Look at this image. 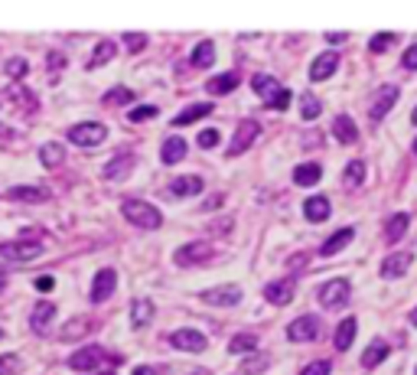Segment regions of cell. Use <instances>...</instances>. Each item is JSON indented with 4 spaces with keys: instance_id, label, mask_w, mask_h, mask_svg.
Listing matches in <instances>:
<instances>
[{
    "instance_id": "cell-46",
    "label": "cell",
    "mask_w": 417,
    "mask_h": 375,
    "mask_svg": "<svg viewBox=\"0 0 417 375\" xmlns=\"http://www.w3.org/2000/svg\"><path fill=\"white\" fill-rule=\"evenodd\" d=\"M27 72H29L27 59H10V62H7V75H10V79H23Z\"/></svg>"
},
{
    "instance_id": "cell-21",
    "label": "cell",
    "mask_w": 417,
    "mask_h": 375,
    "mask_svg": "<svg viewBox=\"0 0 417 375\" xmlns=\"http://www.w3.org/2000/svg\"><path fill=\"white\" fill-rule=\"evenodd\" d=\"M212 114V102H199V104H190V108H183L176 118H173V128H186V124H196L199 118Z\"/></svg>"
},
{
    "instance_id": "cell-28",
    "label": "cell",
    "mask_w": 417,
    "mask_h": 375,
    "mask_svg": "<svg viewBox=\"0 0 417 375\" xmlns=\"http://www.w3.org/2000/svg\"><path fill=\"white\" fill-rule=\"evenodd\" d=\"M235 88H238V72H222L206 82L208 95H228V92H235Z\"/></svg>"
},
{
    "instance_id": "cell-4",
    "label": "cell",
    "mask_w": 417,
    "mask_h": 375,
    "mask_svg": "<svg viewBox=\"0 0 417 375\" xmlns=\"http://www.w3.org/2000/svg\"><path fill=\"white\" fill-rule=\"evenodd\" d=\"M261 137V124L255 121V118H245V121L238 124V131L235 137H232V144L225 147V157H238V154H245L251 144Z\"/></svg>"
},
{
    "instance_id": "cell-5",
    "label": "cell",
    "mask_w": 417,
    "mask_h": 375,
    "mask_svg": "<svg viewBox=\"0 0 417 375\" xmlns=\"http://www.w3.org/2000/svg\"><path fill=\"white\" fill-rule=\"evenodd\" d=\"M104 137H108V128L101 121H82L69 131V141L76 144V147H98Z\"/></svg>"
},
{
    "instance_id": "cell-43",
    "label": "cell",
    "mask_w": 417,
    "mask_h": 375,
    "mask_svg": "<svg viewBox=\"0 0 417 375\" xmlns=\"http://www.w3.org/2000/svg\"><path fill=\"white\" fill-rule=\"evenodd\" d=\"M124 46H127V53H141V49H147V36L143 33H124Z\"/></svg>"
},
{
    "instance_id": "cell-54",
    "label": "cell",
    "mask_w": 417,
    "mask_h": 375,
    "mask_svg": "<svg viewBox=\"0 0 417 375\" xmlns=\"http://www.w3.org/2000/svg\"><path fill=\"white\" fill-rule=\"evenodd\" d=\"M95 375H118V372H111V369H104V372H95Z\"/></svg>"
},
{
    "instance_id": "cell-31",
    "label": "cell",
    "mask_w": 417,
    "mask_h": 375,
    "mask_svg": "<svg viewBox=\"0 0 417 375\" xmlns=\"http://www.w3.org/2000/svg\"><path fill=\"white\" fill-rule=\"evenodd\" d=\"M320 179H323L320 163H300V167H294V183L297 186H313V183H320Z\"/></svg>"
},
{
    "instance_id": "cell-22",
    "label": "cell",
    "mask_w": 417,
    "mask_h": 375,
    "mask_svg": "<svg viewBox=\"0 0 417 375\" xmlns=\"http://www.w3.org/2000/svg\"><path fill=\"white\" fill-rule=\"evenodd\" d=\"M134 170V157L131 154H118L104 163V179H124Z\"/></svg>"
},
{
    "instance_id": "cell-12",
    "label": "cell",
    "mask_w": 417,
    "mask_h": 375,
    "mask_svg": "<svg viewBox=\"0 0 417 375\" xmlns=\"http://www.w3.org/2000/svg\"><path fill=\"white\" fill-rule=\"evenodd\" d=\"M316 333H320V320L316 317H297L287 327V339L290 343H310V339H316Z\"/></svg>"
},
{
    "instance_id": "cell-15",
    "label": "cell",
    "mask_w": 417,
    "mask_h": 375,
    "mask_svg": "<svg viewBox=\"0 0 417 375\" xmlns=\"http://www.w3.org/2000/svg\"><path fill=\"white\" fill-rule=\"evenodd\" d=\"M339 69V56L336 53H323V56L313 59V66H310V82H326L332 72Z\"/></svg>"
},
{
    "instance_id": "cell-6",
    "label": "cell",
    "mask_w": 417,
    "mask_h": 375,
    "mask_svg": "<svg viewBox=\"0 0 417 375\" xmlns=\"http://www.w3.org/2000/svg\"><path fill=\"white\" fill-rule=\"evenodd\" d=\"M349 294H352V284L346 281V278H332V281H326L320 287V304L326 310L346 307V304H349Z\"/></svg>"
},
{
    "instance_id": "cell-35",
    "label": "cell",
    "mask_w": 417,
    "mask_h": 375,
    "mask_svg": "<svg viewBox=\"0 0 417 375\" xmlns=\"http://www.w3.org/2000/svg\"><path fill=\"white\" fill-rule=\"evenodd\" d=\"M255 349H257L255 333H238V336H232V343H228V353H238V356H248V353H255Z\"/></svg>"
},
{
    "instance_id": "cell-3",
    "label": "cell",
    "mask_w": 417,
    "mask_h": 375,
    "mask_svg": "<svg viewBox=\"0 0 417 375\" xmlns=\"http://www.w3.org/2000/svg\"><path fill=\"white\" fill-rule=\"evenodd\" d=\"M398 98H401V88H398V85H381L379 92L369 98V118L379 124L381 118H385V114H388L391 108L398 104Z\"/></svg>"
},
{
    "instance_id": "cell-1",
    "label": "cell",
    "mask_w": 417,
    "mask_h": 375,
    "mask_svg": "<svg viewBox=\"0 0 417 375\" xmlns=\"http://www.w3.org/2000/svg\"><path fill=\"white\" fill-rule=\"evenodd\" d=\"M251 88H255L257 98H261L267 108H274V111H287V104L294 98L290 88H284L274 75H255V79H251Z\"/></svg>"
},
{
    "instance_id": "cell-11",
    "label": "cell",
    "mask_w": 417,
    "mask_h": 375,
    "mask_svg": "<svg viewBox=\"0 0 417 375\" xmlns=\"http://www.w3.org/2000/svg\"><path fill=\"white\" fill-rule=\"evenodd\" d=\"M170 346L180 349V353H202L206 349V336L199 329H176V333H170Z\"/></svg>"
},
{
    "instance_id": "cell-41",
    "label": "cell",
    "mask_w": 417,
    "mask_h": 375,
    "mask_svg": "<svg viewBox=\"0 0 417 375\" xmlns=\"http://www.w3.org/2000/svg\"><path fill=\"white\" fill-rule=\"evenodd\" d=\"M267 366H271V359L261 356V353H255V356H251L245 366H241V375H257V372H264Z\"/></svg>"
},
{
    "instance_id": "cell-47",
    "label": "cell",
    "mask_w": 417,
    "mask_h": 375,
    "mask_svg": "<svg viewBox=\"0 0 417 375\" xmlns=\"http://www.w3.org/2000/svg\"><path fill=\"white\" fill-rule=\"evenodd\" d=\"M330 369L332 366L326 362V359H316V362H310V366H306L300 375H330Z\"/></svg>"
},
{
    "instance_id": "cell-59",
    "label": "cell",
    "mask_w": 417,
    "mask_h": 375,
    "mask_svg": "<svg viewBox=\"0 0 417 375\" xmlns=\"http://www.w3.org/2000/svg\"><path fill=\"white\" fill-rule=\"evenodd\" d=\"M414 375H417V369H414Z\"/></svg>"
},
{
    "instance_id": "cell-27",
    "label": "cell",
    "mask_w": 417,
    "mask_h": 375,
    "mask_svg": "<svg viewBox=\"0 0 417 375\" xmlns=\"http://www.w3.org/2000/svg\"><path fill=\"white\" fill-rule=\"evenodd\" d=\"M190 62L196 69H206L215 62V43L212 39H202V43H196V49L190 53Z\"/></svg>"
},
{
    "instance_id": "cell-58",
    "label": "cell",
    "mask_w": 417,
    "mask_h": 375,
    "mask_svg": "<svg viewBox=\"0 0 417 375\" xmlns=\"http://www.w3.org/2000/svg\"><path fill=\"white\" fill-rule=\"evenodd\" d=\"M0 336H3V329H0Z\"/></svg>"
},
{
    "instance_id": "cell-36",
    "label": "cell",
    "mask_w": 417,
    "mask_h": 375,
    "mask_svg": "<svg viewBox=\"0 0 417 375\" xmlns=\"http://www.w3.org/2000/svg\"><path fill=\"white\" fill-rule=\"evenodd\" d=\"M114 53H118V46H114L111 39H101V43L95 46V53H92V62H88V69H98V66H104V62H111Z\"/></svg>"
},
{
    "instance_id": "cell-25",
    "label": "cell",
    "mask_w": 417,
    "mask_h": 375,
    "mask_svg": "<svg viewBox=\"0 0 417 375\" xmlns=\"http://www.w3.org/2000/svg\"><path fill=\"white\" fill-rule=\"evenodd\" d=\"M183 157H186V141H183V137H167V141H163V150H160L163 163L173 167V163H180Z\"/></svg>"
},
{
    "instance_id": "cell-45",
    "label": "cell",
    "mask_w": 417,
    "mask_h": 375,
    "mask_svg": "<svg viewBox=\"0 0 417 375\" xmlns=\"http://www.w3.org/2000/svg\"><path fill=\"white\" fill-rule=\"evenodd\" d=\"M218 141H222V134H218L215 128H208V131H202V134H199V147H202V150L218 147Z\"/></svg>"
},
{
    "instance_id": "cell-53",
    "label": "cell",
    "mask_w": 417,
    "mask_h": 375,
    "mask_svg": "<svg viewBox=\"0 0 417 375\" xmlns=\"http://www.w3.org/2000/svg\"><path fill=\"white\" fill-rule=\"evenodd\" d=\"M411 323H414V327H417V307H414V313H411Z\"/></svg>"
},
{
    "instance_id": "cell-17",
    "label": "cell",
    "mask_w": 417,
    "mask_h": 375,
    "mask_svg": "<svg viewBox=\"0 0 417 375\" xmlns=\"http://www.w3.org/2000/svg\"><path fill=\"white\" fill-rule=\"evenodd\" d=\"M355 329H359V320H355V317L339 320V327H336V333H332V343H336V349H339V353H346V349L352 346Z\"/></svg>"
},
{
    "instance_id": "cell-14",
    "label": "cell",
    "mask_w": 417,
    "mask_h": 375,
    "mask_svg": "<svg viewBox=\"0 0 417 375\" xmlns=\"http://www.w3.org/2000/svg\"><path fill=\"white\" fill-rule=\"evenodd\" d=\"M294 291H297V284L290 281V278H281V281H271L264 287V297L267 304H274V307H284V304H290L294 300Z\"/></svg>"
},
{
    "instance_id": "cell-8",
    "label": "cell",
    "mask_w": 417,
    "mask_h": 375,
    "mask_svg": "<svg viewBox=\"0 0 417 375\" xmlns=\"http://www.w3.org/2000/svg\"><path fill=\"white\" fill-rule=\"evenodd\" d=\"M202 300L208 307H235V304H241V287L238 284H218V287L202 291Z\"/></svg>"
},
{
    "instance_id": "cell-52",
    "label": "cell",
    "mask_w": 417,
    "mask_h": 375,
    "mask_svg": "<svg viewBox=\"0 0 417 375\" xmlns=\"http://www.w3.org/2000/svg\"><path fill=\"white\" fill-rule=\"evenodd\" d=\"M411 121H414V124H417V104H414V111H411Z\"/></svg>"
},
{
    "instance_id": "cell-37",
    "label": "cell",
    "mask_w": 417,
    "mask_h": 375,
    "mask_svg": "<svg viewBox=\"0 0 417 375\" xmlns=\"http://www.w3.org/2000/svg\"><path fill=\"white\" fill-rule=\"evenodd\" d=\"M346 186L349 189H355V186H362L365 183V160H352V163H346Z\"/></svg>"
},
{
    "instance_id": "cell-16",
    "label": "cell",
    "mask_w": 417,
    "mask_h": 375,
    "mask_svg": "<svg viewBox=\"0 0 417 375\" xmlns=\"http://www.w3.org/2000/svg\"><path fill=\"white\" fill-rule=\"evenodd\" d=\"M414 261V252H398V254H388L381 261V278H401V274L411 268Z\"/></svg>"
},
{
    "instance_id": "cell-48",
    "label": "cell",
    "mask_w": 417,
    "mask_h": 375,
    "mask_svg": "<svg viewBox=\"0 0 417 375\" xmlns=\"http://www.w3.org/2000/svg\"><path fill=\"white\" fill-rule=\"evenodd\" d=\"M401 66L408 69V72H414V69H417V43L408 49V53H404V56H401Z\"/></svg>"
},
{
    "instance_id": "cell-18",
    "label": "cell",
    "mask_w": 417,
    "mask_h": 375,
    "mask_svg": "<svg viewBox=\"0 0 417 375\" xmlns=\"http://www.w3.org/2000/svg\"><path fill=\"white\" fill-rule=\"evenodd\" d=\"M153 313H157V307H153V300L150 297H137L131 304V327H147V323H150L153 320Z\"/></svg>"
},
{
    "instance_id": "cell-19",
    "label": "cell",
    "mask_w": 417,
    "mask_h": 375,
    "mask_svg": "<svg viewBox=\"0 0 417 375\" xmlns=\"http://www.w3.org/2000/svg\"><path fill=\"white\" fill-rule=\"evenodd\" d=\"M332 134H336V141L339 144H355L359 141V128L352 121L349 114H336V121H332Z\"/></svg>"
},
{
    "instance_id": "cell-24",
    "label": "cell",
    "mask_w": 417,
    "mask_h": 375,
    "mask_svg": "<svg viewBox=\"0 0 417 375\" xmlns=\"http://www.w3.org/2000/svg\"><path fill=\"white\" fill-rule=\"evenodd\" d=\"M352 238H355V229H339V232L330 235V238H326V242L320 245V254H323V258H330V254L342 252V248H346V245H349Z\"/></svg>"
},
{
    "instance_id": "cell-50",
    "label": "cell",
    "mask_w": 417,
    "mask_h": 375,
    "mask_svg": "<svg viewBox=\"0 0 417 375\" xmlns=\"http://www.w3.org/2000/svg\"><path fill=\"white\" fill-rule=\"evenodd\" d=\"M342 39H346V33H326V43H332V46L342 43Z\"/></svg>"
},
{
    "instance_id": "cell-20",
    "label": "cell",
    "mask_w": 417,
    "mask_h": 375,
    "mask_svg": "<svg viewBox=\"0 0 417 375\" xmlns=\"http://www.w3.org/2000/svg\"><path fill=\"white\" fill-rule=\"evenodd\" d=\"M388 343L385 339H372L369 343V349L362 353V369H375V366H381L385 359H388Z\"/></svg>"
},
{
    "instance_id": "cell-23",
    "label": "cell",
    "mask_w": 417,
    "mask_h": 375,
    "mask_svg": "<svg viewBox=\"0 0 417 375\" xmlns=\"http://www.w3.org/2000/svg\"><path fill=\"white\" fill-rule=\"evenodd\" d=\"M52 317H56V307L49 304V300H39L36 307H33V317H29V327L36 329V333H46L49 323H52Z\"/></svg>"
},
{
    "instance_id": "cell-38",
    "label": "cell",
    "mask_w": 417,
    "mask_h": 375,
    "mask_svg": "<svg viewBox=\"0 0 417 375\" xmlns=\"http://www.w3.org/2000/svg\"><path fill=\"white\" fill-rule=\"evenodd\" d=\"M395 43H398V33H375V36L369 39V53L381 56V53H388Z\"/></svg>"
},
{
    "instance_id": "cell-13",
    "label": "cell",
    "mask_w": 417,
    "mask_h": 375,
    "mask_svg": "<svg viewBox=\"0 0 417 375\" xmlns=\"http://www.w3.org/2000/svg\"><path fill=\"white\" fill-rule=\"evenodd\" d=\"M0 254L10 258V261H33L43 254V245L39 242H10V245H0Z\"/></svg>"
},
{
    "instance_id": "cell-51",
    "label": "cell",
    "mask_w": 417,
    "mask_h": 375,
    "mask_svg": "<svg viewBox=\"0 0 417 375\" xmlns=\"http://www.w3.org/2000/svg\"><path fill=\"white\" fill-rule=\"evenodd\" d=\"M131 375H157V372H153V369L150 366H137V369H134V372Z\"/></svg>"
},
{
    "instance_id": "cell-7",
    "label": "cell",
    "mask_w": 417,
    "mask_h": 375,
    "mask_svg": "<svg viewBox=\"0 0 417 375\" xmlns=\"http://www.w3.org/2000/svg\"><path fill=\"white\" fill-rule=\"evenodd\" d=\"M208 258H212V245L208 242H190L176 248V254H173V261L180 268H196V264H206Z\"/></svg>"
},
{
    "instance_id": "cell-10",
    "label": "cell",
    "mask_w": 417,
    "mask_h": 375,
    "mask_svg": "<svg viewBox=\"0 0 417 375\" xmlns=\"http://www.w3.org/2000/svg\"><path fill=\"white\" fill-rule=\"evenodd\" d=\"M114 287H118V271L114 268H101L95 274V281H92V304H104L114 294Z\"/></svg>"
},
{
    "instance_id": "cell-49",
    "label": "cell",
    "mask_w": 417,
    "mask_h": 375,
    "mask_svg": "<svg viewBox=\"0 0 417 375\" xmlns=\"http://www.w3.org/2000/svg\"><path fill=\"white\" fill-rule=\"evenodd\" d=\"M52 278H36V291H52Z\"/></svg>"
},
{
    "instance_id": "cell-39",
    "label": "cell",
    "mask_w": 417,
    "mask_h": 375,
    "mask_svg": "<svg viewBox=\"0 0 417 375\" xmlns=\"http://www.w3.org/2000/svg\"><path fill=\"white\" fill-rule=\"evenodd\" d=\"M320 111H323V104L316 102L313 95H304V98H300V118H304V121H316Z\"/></svg>"
},
{
    "instance_id": "cell-56",
    "label": "cell",
    "mask_w": 417,
    "mask_h": 375,
    "mask_svg": "<svg viewBox=\"0 0 417 375\" xmlns=\"http://www.w3.org/2000/svg\"><path fill=\"white\" fill-rule=\"evenodd\" d=\"M414 154H417V141H414Z\"/></svg>"
},
{
    "instance_id": "cell-32",
    "label": "cell",
    "mask_w": 417,
    "mask_h": 375,
    "mask_svg": "<svg viewBox=\"0 0 417 375\" xmlns=\"http://www.w3.org/2000/svg\"><path fill=\"white\" fill-rule=\"evenodd\" d=\"M411 225V216L408 212H395V216L388 219V225H385V235H388V242H401L404 238V232H408Z\"/></svg>"
},
{
    "instance_id": "cell-55",
    "label": "cell",
    "mask_w": 417,
    "mask_h": 375,
    "mask_svg": "<svg viewBox=\"0 0 417 375\" xmlns=\"http://www.w3.org/2000/svg\"><path fill=\"white\" fill-rule=\"evenodd\" d=\"M192 375H208V372H206V369H196V372H192Z\"/></svg>"
},
{
    "instance_id": "cell-44",
    "label": "cell",
    "mask_w": 417,
    "mask_h": 375,
    "mask_svg": "<svg viewBox=\"0 0 417 375\" xmlns=\"http://www.w3.org/2000/svg\"><path fill=\"white\" fill-rule=\"evenodd\" d=\"M13 372H20V356H13V353L0 356V375H13Z\"/></svg>"
},
{
    "instance_id": "cell-29",
    "label": "cell",
    "mask_w": 417,
    "mask_h": 375,
    "mask_svg": "<svg viewBox=\"0 0 417 375\" xmlns=\"http://www.w3.org/2000/svg\"><path fill=\"white\" fill-rule=\"evenodd\" d=\"M202 193V177H176L170 183V196H196Z\"/></svg>"
},
{
    "instance_id": "cell-30",
    "label": "cell",
    "mask_w": 417,
    "mask_h": 375,
    "mask_svg": "<svg viewBox=\"0 0 417 375\" xmlns=\"http://www.w3.org/2000/svg\"><path fill=\"white\" fill-rule=\"evenodd\" d=\"M62 160H66V147L59 141H49L39 147V163L43 167H62Z\"/></svg>"
},
{
    "instance_id": "cell-34",
    "label": "cell",
    "mask_w": 417,
    "mask_h": 375,
    "mask_svg": "<svg viewBox=\"0 0 417 375\" xmlns=\"http://www.w3.org/2000/svg\"><path fill=\"white\" fill-rule=\"evenodd\" d=\"M88 329H92V320H85V317H76V320H69V327H62V329H59V339H66V343H72V339L85 336Z\"/></svg>"
},
{
    "instance_id": "cell-9",
    "label": "cell",
    "mask_w": 417,
    "mask_h": 375,
    "mask_svg": "<svg viewBox=\"0 0 417 375\" xmlns=\"http://www.w3.org/2000/svg\"><path fill=\"white\" fill-rule=\"evenodd\" d=\"M108 359V353H104L101 346H85L78 349V353H72L69 356V369H76V372H92V369H98Z\"/></svg>"
},
{
    "instance_id": "cell-33",
    "label": "cell",
    "mask_w": 417,
    "mask_h": 375,
    "mask_svg": "<svg viewBox=\"0 0 417 375\" xmlns=\"http://www.w3.org/2000/svg\"><path fill=\"white\" fill-rule=\"evenodd\" d=\"M10 199H20V203H46L49 193L43 186H13L10 189Z\"/></svg>"
},
{
    "instance_id": "cell-2",
    "label": "cell",
    "mask_w": 417,
    "mask_h": 375,
    "mask_svg": "<svg viewBox=\"0 0 417 375\" xmlns=\"http://www.w3.org/2000/svg\"><path fill=\"white\" fill-rule=\"evenodd\" d=\"M121 212H124V219L131 225H137V229H160L163 225L160 209L150 206V203H143V199H124Z\"/></svg>"
},
{
    "instance_id": "cell-40",
    "label": "cell",
    "mask_w": 417,
    "mask_h": 375,
    "mask_svg": "<svg viewBox=\"0 0 417 375\" xmlns=\"http://www.w3.org/2000/svg\"><path fill=\"white\" fill-rule=\"evenodd\" d=\"M134 102V92L131 88H124V85H118V88H111V92L104 95V104H131Z\"/></svg>"
},
{
    "instance_id": "cell-42",
    "label": "cell",
    "mask_w": 417,
    "mask_h": 375,
    "mask_svg": "<svg viewBox=\"0 0 417 375\" xmlns=\"http://www.w3.org/2000/svg\"><path fill=\"white\" fill-rule=\"evenodd\" d=\"M153 114H157V108H153V104H137V108H131V114H127V118H131L134 124H141V121H150Z\"/></svg>"
},
{
    "instance_id": "cell-57",
    "label": "cell",
    "mask_w": 417,
    "mask_h": 375,
    "mask_svg": "<svg viewBox=\"0 0 417 375\" xmlns=\"http://www.w3.org/2000/svg\"><path fill=\"white\" fill-rule=\"evenodd\" d=\"M0 278H3V268H0Z\"/></svg>"
},
{
    "instance_id": "cell-26",
    "label": "cell",
    "mask_w": 417,
    "mask_h": 375,
    "mask_svg": "<svg viewBox=\"0 0 417 375\" xmlns=\"http://www.w3.org/2000/svg\"><path fill=\"white\" fill-rule=\"evenodd\" d=\"M304 216L310 219V222H326V219H330V199L326 196H310L304 203Z\"/></svg>"
}]
</instances>
